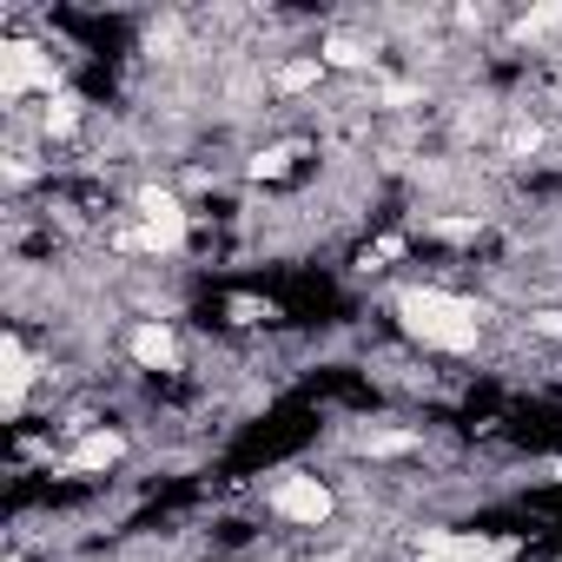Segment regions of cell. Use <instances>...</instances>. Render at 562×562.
Masks as SVG:
<instances>
[{"instance_id": "1", "label": "cell", "mask_w": 562, "mask_h": 562, "mask_svg": "<svg viewBox=\"0 0 562 562\" xmlns=\"http://www.w3.org/2000/svg\"><path fill=\"white\" fill-rule=\"evenodd\" d=\"M397 318H404V331H411L424 351H443V358H470V351L483 345V312H476L470 299L443 292V285H411V292H397Z\"/></svg>"}, {"instance_id": "2", "label": "cell", "mask_w": 562, "mask_h": 562, "mask_svg": "<svg viewBox=\"0 0 562 562\" xmlns=\"http://www.w3.org/2000/svg\"><path fill=\"white\" fill-rule=\"evenodd\" d=\"M271 516H278V522H292V529H325V522L338 516V496H331L325 476L292 470V476H278V483H271Z\"/></svg>"}, {"instance_id": "3", "label": "cell", "mask_w": 562, "mask_h": 562, "mask_svg": "<svg viewBox=\"0 0 562 562\" xmlns=\"http://www.w3.org/2000/svg\"><path fill=\"white\" fill-rule=\"evenodd\" d=\"M186 232H192V218H186L179 192H166V186H146V192H139V251L179 258V251H186Z\"/></svg>"}, {"instance_id": "4", "label": "cell", "mask_w": 562, "mask_h": 562, "mask_svg": "<svg viewBox=\"0 0 562 562\" xmlns=\"http://www.w3.org/2000/svg\"><path fill=\"white\" fill-rule=\"evenodd\" d=\"M0 93L8 100H27V93H60V67H54V54L47 47H34V41H8L0 47Z\"/></svg>"}, {"instance_id": "5", "label": "cell", "mask_w": 562, "mask_h": 562, "mask_svg": "<svg viewBox=\"0 0 562 562\" xmlns=\"http://www.w3.org/2000/svg\"><path fill=\"white\" fill-rule=\"evenodd\" d=\"M522 542L516 536H490V529H430L417 542V562H509Z\"/></svg>"}, {"instance_id": "6", "label": "cell", "mask_w": 562, "mask_h": 562, "mask_svg": "<svg viewBox=\"0 0 562 562\" xmlns=\"http://www.w3.org/2000/svg\"><path fill=\"white\" fill-rule=\"evenodd\" d=\"M120 457H126V437H120V430H87V437L67 450L60 476H100V470H113Z\"/></svg>"}, {"instance_id": "7", "label": "cell", "mask_w": 562, "mask_h": 562, "mask_svg": "<svg viewBox=\"0 0 562 562\" xmlns=\"http://www.w3.org/2000/svg\"><path fill=\"white\" fill-rule=\"evenodd\" d=\"M126 351H133L139 371H172V364H179V338H172V325H159V318H139L133 338H126Z\"/></svg>"}, {"instance_id": "8", "label": "cell", "mask_w": 562, "mask_h": 562, "mask_svg": "<svg viewBox=\"0 0 562 562\" xmlns=\"http://www.w3.org/2000/svg\"><path fill=\"white\" fill-rule=\"evenodd\" d=\"M0 364H8V417H21L27 411V384H34V358H27V345H21V331H8L0 338Z\"/></svg>"}, {"instance_id": "9", "label": "cell", "mask_w": 562, "mask_h": 562, "mask_svg": "<svg viewBox=\"0 0 562 562\" xmlns=\"http://www.w3.org/2000/svg\"><path fill=\"white\" fill-rule=\"evenodd\" d=\"M318 80H325V60H318V54H305V60H292V67H278V80H271V87H278V93H305V87H318Z\"/></svg>"}, {"instance_id": "10", "label": "cell", "mask_w": 562, "mask_h": 562, "mask_svg": "<svg viewBox=\"0 0 562 562\" xmlns=\"http://www.w3.org/2000/svg\"><path fill=\"white\" fill-rule=\"evenodd\" d=\"M318 60H331V67H371L378 54H371L364 41H345V34H338V41H325V54H318Z\"/></svg>"}, {"instance_id": "11", "label": "cell", "mask_w": 562, "mask_h": 562, "mask_svg": "<svg viewBox=\"0 0 562 562\" xmlns=\"http://www.w3.org/2000/svg\"><path fill=\"white\" fill-rule=\"evenodd\" d=\"M41 126H47L54 139H67V133L80 126V100H67V93H60V100H47V120H41Z\"/></svg>"}, {"instance_id": "12", "label": "cell", "mask_w": 562, "mask_h": 562, "mask_svg": "<svg viewBox=\"0 0 562 562\" xmlns=\"http://www.w3.org/2000/svg\"><path fill=\"white\" fill-rule=\"evenodd\" d=\"M549 27H562V8H536V14H522V21H516V41H536V34H549Z\"/></svg>"}, {"instance_id": "13", "label": "cell", "mask_w": 562, "mask_h": 562, "mask_svg": "<svg viewBox=\"0 0 562 562\" xmlns=\"http://www.w3.org/2000/svg\"><path fill=\"white\" fill-rule=\"evenodd\" d=\"M232 318H238V325H265V318H278V312L258 305V299H232Z\"/></svg>"}, {"instance_id": "14", "label": "cell", "mask_w": 562, "mask_h": 562, "mask_svg": "<svg viewBox=\"0 0 562 562\" xmlns=\"http://www.w3.org/2000/svg\"><path fill=\"white\" fill-rule=\"evenodd\" d=\"M529 325H536V331H542V338H562V312H536V318H529Z\"/></svg>"}, {"instance_id": "15", "label": "cell", "mask_w": 562, "mask_h": 562, "mask_svg": "<svg viewBox=\"0 0 562 562\" xmlns=\"http://www.w3.org/2000/svg\"><path fill=\"white\" fill-rule=\"evenodd\" d=\"M542 476H549V483H562V457H555V463H542Z\"/></svg>"}]
</instances>
